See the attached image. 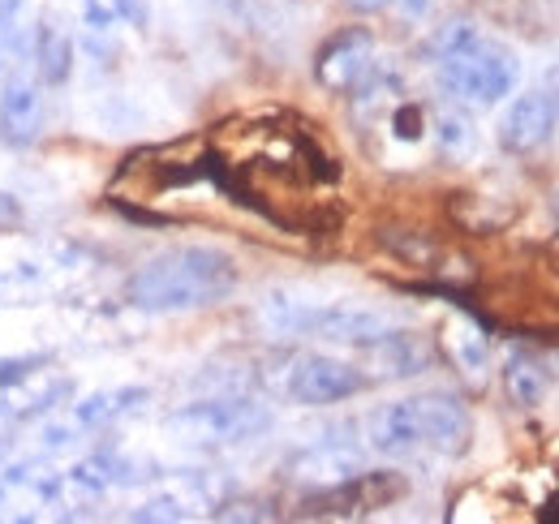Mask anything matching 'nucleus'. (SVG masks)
I'll use <instances>...</instances> for the list:
<instances>
[{"instance_id": "nucleus-1", "label": "nucleus", "mask_w": 559, "mask_h": 524, "mask_svg": "<svg viewBox=\"0 0 559 524\" xmlns=\"http://www.w3.org/2000/svg\"><path fill=\"white\" fill-rule=\"evenodd\" d=\"M237 288V262L215 246H173L130 275L126 297L146 314H186L219 306Z\"/></svg>"}, {"instance_id": "nucleus-2", "label": "nucleus", "mask_w": 559, "mask_h": 524, "mask_svg": "<svg viewBox=\"0 0 559 524\" xmlns=\"http://www.w3.org/2000/svg\"><path fill=\"white\" fill-rule=\"evenodd\" d=\"M435 69H439V86L456 104H469V108L503 104L516 91V82H521V57L508 44L483 35L478 26L452 52H443L435 61Z\"/></svg>"}, {"instance_id": "nucleus-3", "label": "nucleus", "mask_w": 559, "mask_h": 524, "mask_svg": "<svg viewBox=\"0 0 559 524\" xmlns=\"http://www.w3.org/2000/svg\"><path fill=\"white\" fill-rule=\"evenodd\" d=\"M272 426V413L259 400L246 395H224V400H199L173 413V430L186 443H207V448H224V443H246L254 434H263Z\"/></svg>"}, {"instance_id": "nucleus-4", "label": "nucleus", "mask_w": 559, "mask_h": 524, "mask_svg": "<svg viewBox=\"0 0 559 524\" xmlns=\"http://www.w3.org/2000/svg\"><path fill=\"white\" fill-rule=\"evenodd\" d=\"M556 130H559V69H551L538 86L521 91L503 108V117L495 126V138H499V146L508 155H530V151H538Z\"/></svg>"}, {"instance_id": "nucleus-5", "label": "nucleus", "mask_w": 559, "mask_h": 524, "mask_svg": "<svg viewBox=\"0 0 559 524\" xmlns=\"http://www.w3.org/2000/svg\"><path fill=\"white\" fill-rule=\"evenodd\" d=\"M361 388H366V374L349 361H341V357H328V353L297 357L293 370H288V383H284L288 400H297L306 408H328V404L353 400Z\"/></svg>"}, {"instance_id": "nucleus-6", "label": "nucleus", "mask_w": 559, "mask_h": 524, "mask_svg": "<svg viewBox=\"0 0 559 524\" xmlns=\"http://www.w3.org/2000/svg\"><path fill=\"white\" fill-rule=\"evenodd\" d=\"M374 73V35L366 26H349V31H336L319 57H314V78L323 91L332 95H349L357 91L366 78Z\"/></svg>"}, {"instance_id": "nucleus-7", "label": "nucleus", "mask_w": 559, "mask_h": 524, "mask_svg": "<svg viewBox=\"0 0 559 524\" xmlns=\"http://www.w3.org/2000/svg\"><path fill=\"white\" fill-rule=\"evenodd\" d=\"M414 400V413H418V430H421V448L439 452V456H461L474 439V417H469V404L452 392H421L409 395Z\"/></svg>"}, {"instance_id": "nucleus-8", "label": "nucleus", "mask_w": 559, "mask_h": 524, "mask_svg": "<svg viewBox=\"0 0 559 524\" xmlns=\"http://www.w3.org/2000/svg\"><path fill=\"white\" fill-rule=\"evenodd\" d=\"M44 117H48V104H44V91L26 78H13L0 86V142L9 151H26L44 138Z\"/></svg>"}, {"instance_id": "nucleus-9", "label": "nucleus", "mask_w": 559, "mask_h": 524, "mask_svg": "<svg viewBox=\"0 0 559 524\" xmlns=\"http://www.w3.org/2000/svg\"><path fill=\"white\" fill-rule=\"evenodd\" d=\"M383 331H388V314L357 306V301H332V306L323 301L314 323H310V335H319L328 344H353V348H366Z\"/></svg>"}, {"instance_id": "nucleus-10", "label": "nucleus", "mask_w": 559, "mask_h": 524, "mask_svg": "<svg viewBox=\"0 0 559 524\" xmlns=\"http://www.w3.org/2000/svg\"><path fill=\"white\" fill-rule=\"evenodd\" d=\"M366 357H370V370L379 379H414V374H426L430 361H435V353H430V344L421 335L392 327L366 344Z\"/></svg>"}, {"instance_id": "nucleus-11", "label": "nucleus", "mask_w": 559, "mask_h": 524, "mask_svg": "<svg viewBox=\"0 0 559 524\" xmlns=\"http://www.w3.org/2000/svg\"><path fill=\"white\" fill-rule=\"evenodd\" d=\"M366 443H370L379 456H409V452H418L421 430H418L414 400L379 404V408L366 417Z\"/></svg>"}, {"instance_id": "nucleus-12", "label": "nucleus", "mask_w": 559, "mask_h": 524, "mask_svg": "<svg viewBox=\"0 0 559 524\" xmlns=\"http://www.w3.org/2000/svg\"><path fill=\"white\" fill-rule=\"evenodd\" d=\"M319 306L323 301H310V293H301V288H272L254 306V319H259L263 335H272V340H297V335H310Z\"/></svg>"}, {"instance_id": "nucleus-13", "label": "nucleus", "mask_w": 559, "mask_h": 524, "mask_svg": "<svg viewBox=\"0 0 559 524\" xmlns=\"http://www.w3.org/2000/svg\"><path fill=\"white\" fill-rule=\"evenodd\" d=\"M503 392H508V400L516 408H538L547 400V392H551L547 361L534 357V353H525V348L508 353V361H503Z\"/></svg>"}, {"instance_id": "nucleus-14", "label": "nucleus", "mask_w": 559, "mask_h": 524, "mask_svg": "<svg viewBox=\"0 0 559 524\" xmlns=\"http://www.w3.org/2000/svg\"><path fill=\"white\" fill-rule=\"evenodd\" d=\"M35 66H39V78L48 86H61L73 69V39L66 31V22L57 17H44L35 26Z\"/></svg>"}, {"instance_id": "nucleus-15", "label": "nucleus", "mask_w": 559, "mask_h": 524, "mask_svg": "<svg viewBox=\"0 0 559 524\" xmlns=\"http://www.w3.org/2000/svg\"><path fill=\"white\" fill-rule=\"evenodd\" d=\"M448 344H452V361L461 366V374H469V379H483L487 374L490 340L487 331L478 327V314L469 323H456V327L448 331Z\"/></svg>"}, {"instance_id": "nucleus-16", "label": "nucleus", "mask_w": 559, "mask_h": 524, "mask_svg": "<svg viewBox=\"0 0 559 524\" xmlns=\"http://www.w3.org/2000/svg\"><path fill=\"white\" fill-rule=\"evenodd\" d=\"M82 22L95 26V31L142 26L146 22V4L142 0H82Z\"/></svg>"}, {"instance_id": "nucleus-17", "label": "nucleus", "mask_w": 559, "mask_h": 524, "mask_svg": "<svg viewBox=\"0 0 559 524\" xmlns=\"http://www.w3.org/2000/svg\"><path fill=\"white\" fill-rule=\"evenodd\" d=\"M130 400H146V392H142V388H126V392L95 395V400H86V404L78 408V421H82V426H99V421H108V417L126 413V408H130Z\"/></svg>"}, {"instance_id": "nucleus-18", "label": "nucleus", "mask_w": 559, "mask_h": 524, "mask_svg": "<svg viewBox=\"0 0 559 524\" xmlns=\"http://www.w3.org/2000/svg\"><path fill=\"white\" fill-rule=\"evenodd\" d=\"M186 516L190 512H181V503H173V499H155L142 512H134V521H186Z\"/></svg>"}, {"instance_id": "nucleus-19", "label": "nucleus", "mask_w": 559, "mask_h": 524, "mask_svg": "<svg viewBox=\"0 0 559 524\" xmlns=\"http://www.w3.org/2000/svg\"><path fill=\"white\" fill-rule=\"evenodd\" d=\"M345 4H353L357 13H383V9H392L396 0H345Z\"/></svg>"}, {"instance_id": "nucleus-20", "label": "nucleus", "mask_w": 559, "mask_h": 524, "mask_svg": "<svg viewBox=\"0 0 559 524\" xmlns=\"http://www.w3.org/2000/svg\"><path fill=\"white\" fill-rule=\"evenodd\" d=\"M396 4H405L409 13H421V9H426V0H396Z\"/></svg>"}, {"instance_id": "nucleus-21", "label": "nucleus", "mask_w": 559, "mask_h": 524, "mask_svg": "<svg viewBox=\"0 0 559 524\" xmlns=\"http://www.w3.org/2000/svg\"><path fill=\"white\" fill-rule=\"evenodd\" d=\"M551 508H559V499L551 503ZM547 521H559V512H547Z\"/></svg>"}, {"instance_id": "nucleus-22", "label": "nucleus", "mask_w": 559, "mask_h": 524, "mask_svg": "<svg viewBox=\"0 0 559 524\" xmlns=\"http://www.w3.org/2000/svg\"><path fill=\"white\" fill-rule=\"evenodd\" d=\"M0 69H4V35H0Z\"/></svg>"}, {"instance_id": "nucleus-23", "label": "nucleus", "mask_w": 559, "mask_h": 524, "mask_svg": "<svg viewBox=\"0 0 559 524\" xmlns=\"http://www.w3.org/2000/svg\"><path fill=\"white\" fill-rule=\"evenodd\" d=\"M556 215H559V198H556Z\"/></svg>"}]
</instances>
